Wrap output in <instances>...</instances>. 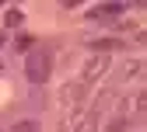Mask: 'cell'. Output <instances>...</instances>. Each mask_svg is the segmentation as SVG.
<instances>
[{
	"label": "cell",
	"instance_id": "1",
	"mask_svg": "<svg viewBox=\"0 0 147 132\" xmlns=\"http://www.w3.org/2000/svg\"><path fill=\"white\" fill-rule=\"evenodd\" d=\"M25 77H28V84H35V87H42V84L53 77V49L35 45V49L25 56Z\"/></svg>",
	"mask_w": 147,
	"mask_h": 132
},
{
	"label": "cell",
	"instance_id": "2",
	"mask_svg": "<svg viewBox=\"0 0 147 132\" xmlns=\"http://www.w3.org/2000/svg\"><path fill=\"white\" fill-rule=\"evenodd\" d=\"M109 56H91V59L84 63V70H81V84L88 87V84H95V80H102L105 73H109Z\"/></svg>",
	"mask_w": 147,
	"mask_h": 132
},
{
	"label": "cell",
	"instance_id": "3",
	"mask_svg": "<svg viewBox=\"0 0 147 132\" xmlns=\"http://www.w3.org/2000/svg\"><path fill=\"white\" fill-rule=\"evenodd\" d=\"M74 132H98V111L95 108L74 111Z\"/></svg>",
	"mask_w": 147,
	"mask_h": 132
},
{
	"label": "cell",
	"instance_id": "4",
	"mask_svg": "<svg viewBox=\"0 0 147 132\" xmlns=\"http://www.w3.org/2000/svg\"><path fill=\"white\" fill-rule=\"evenodd\" d=\"M84 94H88V87L77 80V84H67L60 90V98H63V104H84Z\"/></svg>",
	"mask_w": 147,
	"mask_h": 132
},
{
	"label": "cell",
	"instance_id": "5",
	"mask_svg": "<svg viewBox=\"0 0 147 132\" xmlns=\"http://www.w3.org/2000/svg\"><path fill=\"white\" fill-rule=\"evenodd\" d=\"M123 14V4H102V7H91L88 17L91 21H98V17H119Z\"/></svg>",
	"mask_w": 147,
	"mask_h": 132
},
{
	"label": "cell",
	"instance_id": "6",
	"mask_svg": "<svg viewBox=\"0 0 147 132\" xmlns=\"http://www.w3.org/2000/svg\"><path fill=\"white\" fill-rule=\"evenodd\" d=\"M91 49H95V56H109V52H112V49H126L119 38H95V42H91Z\"/></svg>",
	"mask_w": 147,
	"mask_h": 132
},
{
	"label": "cell",
	"instance_id": "7",
	"mask_svg": "<svg viewBox=\"0 0 147 132\" xmlns=\"http://www.w3.org/2000/svg\"><path fill=\"white\" fill-rule=\"evenodd\" d=\"M126 125H130V118H126V115H116V118H109V122H105L102 132H126Z\"/></svg>",
	"mask_w": 147,
	"mask_h": 132
},
{
	"label": "cell",
	"instance_id": "8",
	"mask_svg": "<svg viewBox=\"0 0 147 132\" xmlns=\"http://www.w3.org/2000/svg\"><path fill=\"white\" fill-rule=\"evenodd\" d=\"M137 73H144V63H140V59H130V63L123 66V77H119V80H133Z\"/></svg>",
	"mask_w": 147,
	"mask_h": 132
},
{
	"label": "cell",
	"instance_id": "9",
	"mask_svg": "<svg viewBox=\"0 0 147 132\" xmlns=\"http://www.w3.org/2000/svg\"><path fill=\"white\" fill-rule=\"evenodd\" d=\"M4 21H7V28H21V21H25V14L18 11V7H11V11L4 14Z\"/></svg>",
	"mask_w": 147,
	"mask_h": 132
},
{
	"label": "cell",
	"instance_id": "10",
	"mask_svg": "<svg viewBox=\"0 0 147 132\" xmlns=\"http://www.w3.org/2000/svg\"><path fill=\"white\" fill-rule=\"evenodd\" d=\"M32 45H35L32 35H18V38H14V49H18V52H25V56L32 52Z\"/></svg>",
	"mask_w": 147,
	"mask_h": 132
},
{
	"label": "cell",
	"instance_id": "11",
	"mask_svg": "<svg viewBox=\"0 0 147 132\" xmlns=\"http://www.w3.org/2000/svg\"><path fill=\"white\" fill-rule=\"evenodd\" d=\"M11 132H39V122H32V118H25V122H14V129Z\"/></svg>",
	"mask_w": 147,
	"mask_h": 132
},
{
	"label": "cell",
	"instance_id": "12",
	"mask_svg": "<svg viewBox=\"0 0 147 132\" xmlns=\"http://www.w3.org/2000/svg\"><path fill=\"white\" fill-rule=\"evenodd\" d=\"M4 42H7V35H4V31H0V49H4Z\"/></svg>",
	"mask_w": 147,
	"mask_h": 132
}]
</instances>
